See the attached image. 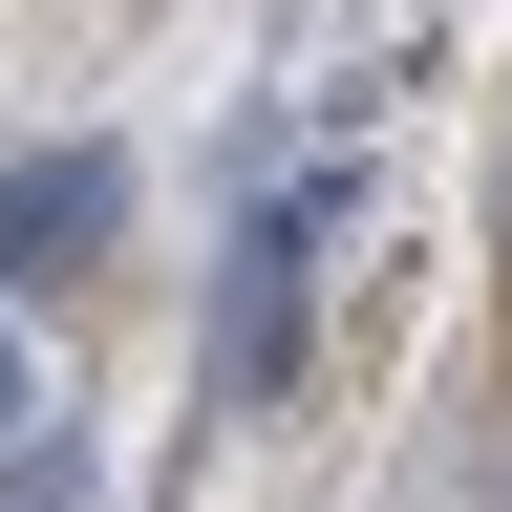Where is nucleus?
I'll return each mask as SVG.
<instances>
[{
	"mask_svg": "<svg viewBox=\"0 0 512 512\" xmlns=\"http://www.w3.org/2000/svg\"><path fill=\"white\" fill-rule=\"evenodd\" d=\"M299 320H320V192H256V214H235V256H214L192 406H214V427H256V406L299 384Z\"/></svg>",
	"mask_w": 512,
	"mask_h": 512,
	"instance_id": "1",
	"label": "nucleus"
},
{
	"mask_svg": "<svg viewBox=\"0 0 512 512\" xmlns=\"http://www.w3.org/2000/svg\"><path fill=\"white\" fill-rule=\"evenodd\" d=\"M128 235V150H0V299H43V278H86V256Z\"/></svg>",
	"mask_w": 512,
	"mask_h": 512,
	"instance_id": "2",
	"label": "nucleus"
}]
</instances>
